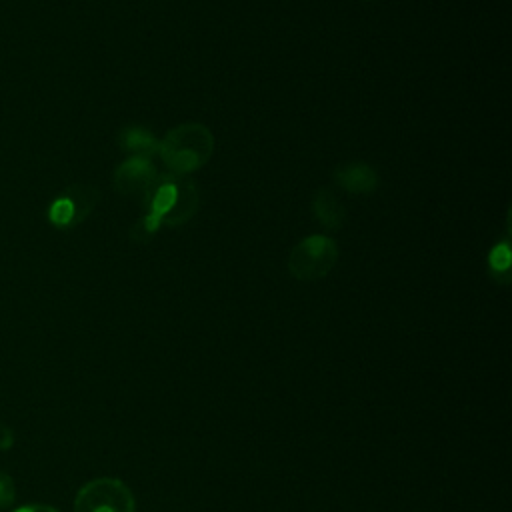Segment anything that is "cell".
<instances>
[{"label": "cell", "mask_w": 512, "mask_h": 512, "mask_svg": "<svg viewBox=\"0 0 512 512\" xmlns=\"http://www.w3.org/2000/svg\"><path fill=\"white\" fill-rule=\"evenodd\" d=\"M212 132L202 124H180L160 142V156L174 172L198 170L212 154Z\"/></svg>", "instance_id": "obj_1"}, {"label": "cell", "mask_w": 512, "mask_h": 512, "mask_svg": "<svg viewBox=\"0 0 512 512\" xmlns=\"http://www.w3.org/2000/svg\"><path fill=\"white\" fill-rule=\"evenodd\" d=\"M74 512H136L132 490L118 478H94L74 498Z\"/></svg>", "instance_id": "obj_2"}, {"label": "cell", "mask_w": 512, "mask_h": 512, "mask_svg": "<svg viewBox=\"0 0 512 512\" xmlns=\"http://www.w3.org/2000/svg\"><path fill=\"white\" fill-rule=\"evenodd\" d=\"M338 260L334 240L326 236H310L298 242L288 256V270L294 278L314 282L324 278Z\"/></svg>", "instance_id": "obj_3"}, {"label": "cell", "mask_w": 512, "mask_h": 512, "mask_svg": "<svg viewBox=\"0 0 512 512\" xmlns=\"http://www.w3.org/2000/svg\"><path fill=\"white\" fill-rule=\"evenodd\" d=\"M100 192L90 184L66 186L48 206L46 216L54 228L68 230L84 222L96 208Z\"/></svg>", "instance_id": "obj_4"}, {"label": "cell", "mask_w": 512, "mask_h": 512, "mask_svg": "<svg viewBox=\"0 0 512 512\" xmlns=\"http://www.w3.org/2000/svg\"><path fill=\"white\" fill-rule=\"evenodd\" d=\"M112 180L120 194L148 198L158 180V174L148 160L134 156L116 168Z\"/></svg>", "instance_id": "obj_5"}, {"label": "cell", "mask_w": 512, "mask_h": 512, "mask_svg": "<svg viewBox=\"0 0 512 512\" xmlns=\"http://www.w3.org/2000/svg\"><path fill=\"white\" fill-rule=\"evenodd\" d=\"M314 218L328 230H338L346 220V210L330 188H320L312 200Z\"/></svg>", "instance_id": "obj_6"}, {"label": "cell", "mask_w": 512, "mask_h": 512, "mask_svg": "<svg viewBox=\"0 0 512 512\" xmlns=\"http://www.w3.org/2000/svg\"><path fill=\"white\" fill-rule=\"evenodd\" d=\"M334 178L336 182L346 188L348 192H354V194H366V192H372L378 184V176L376 172L366 166V164H346V166H340L336 172H334Z\"/></svg>", "instance_id": "obj_7"}, {"label": "cell", "mask_w": 512, "mask_h": 512, "mask_svg": "<svg viewBox=\"0 0 512 512\" xmlns=\"http://www.w3.org/2000/svg\"><path fill=\"white\" fill-rule=\"evenodd\" d=\"M120 146L124 150H132L138 154H152V152H158L160 142L142 128H126L120 134Z\"/></svg>", "instance_id": "obj_8"}, {"label": "cell", "mask_w": 512, "mask_h": 512, "mask_svg": "<svg viewBox=\"0 0 512 512\" xmlns=\"http://www.w3.org/2000/svg\"><path fill=\"white\" fill-rule=\"evenodd\" d=\"M16 500V484L14 478L0 470V508H10Z\"/></svg>", "instance_id": "obj_9"}, {"label": "cell", "mask_w": 512, "mask_h": 512, "mask_svg": "<svg viewBox=\"0 0 512 512\" xmlns=\"http://www.w3.org/2000/svg\"><path fill=\"white\" fill-rule=\"evenodd\" d=\"M490 266L498 270H504L508 272V266H510V250L506 244H500L492 250V256H490Z\"/></svg>", "instance_id": "obj_10"}, {"label": "cell", "mask_w": 512, "mask_h": 512, "mask_svg": "<svg viewBox=\"0 0 512 512\" xmlns=\"http://www.w3.org/2000/svg\"><path fill=\"white\" fill-rule=\"evenodd\" d=\"M14 446V432L10 426L0 422V452L10 450Z\"/></svg>", "instance_id": "obj_11"}, {"label": "cell", "mask_w": 512, "mask_h": 512, "mask_svg": "<svg viewBox=\"0 0 512 512\" xmlns=\"http://www.w3.org/2000/svg\"><path fill=\"white\" fill-rule=\"evenodd\" d=\"M12 512H60V510L50 504H24Z\"/></svg>", "instance_id": "obj_12"}]
</instances>
